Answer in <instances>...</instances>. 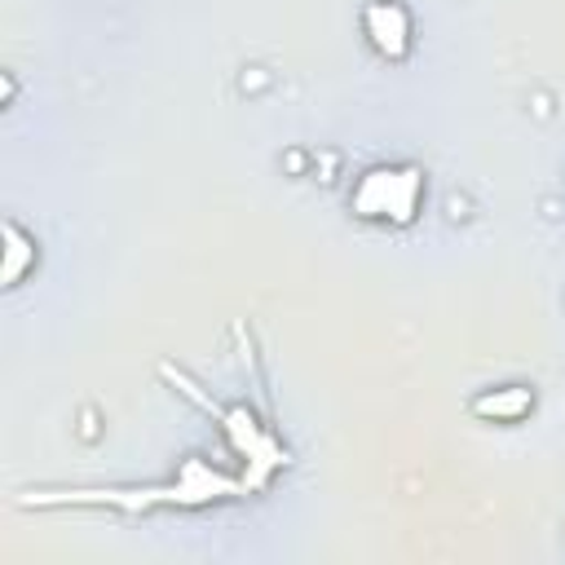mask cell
Instances as JSON below:
<instances>
[{"instance_id": "2", "label": "cell", "mask_w": 565, "mask_h": 565, "mask_svg": "<svg viewBox=\"0 0 565 565\" xmlns=\"http://www.w3.org/2000/svg\"><path fill=\"white\" fill-rule=\"evenodd\" d=\"M159 375L163 380H172L190 402H199L207 415H216L221 419V433L230 437V446L247 459V472H243V481H247V490H260V486H269V477L278 472V468H287V450L274 441V433L265 428V424H256V415L247 411V406H221V402H212L185 371H177L172 362H163L159 366Z\"/></svg>"}, {"instance_id": "5", "label": "cell", "mask_w": 565, "mask_h": 565, "mask_svg": "<svg viewBox=\"0 0 565 565\" xmlns=\"http://www.w3.org/2000/svg\"><path fill=\"white\" fill-rule=\"evenodd\" d=\"M468 411H472L477 419H486V424H521V419L534 411V388H525V384L486 388V393L472 397Z\"/></svg>"}, {"instance_id": "6", "label": "cell", "mask_w": 565, "mask_h": 565, "mask_svg": "<svg viewBox=\"0 0 565 565\" xmlns=\"http://www.w3.org/2000/svg\"><path fill=\"white\" fill-rule=\"evenodd\" d=\"M35 260H40L35 238L18 221H4V269H0L4 287H18L26 278V269H35Z\"/></svg>"}, {"instance_id": "3", "label": "cell", "mask_w": 565, "mask_h": 565, "mask_svg": "<svg viewBox=\"0 0 565 565\" xmlns=\"http://www.w3.org/2000/svg\"><path fill=\"white\" fill-rule=\"evenodd\" d=\"M424 194H428L424 168H415V163H375V168H366V172L353 181V190H349V212H353L358 221H375V225L406 230V225L419 221Z\"/></svg>"}, {"instance_id": "1", "label": "cell", "mask_w": 565, "mask_h": 565, "mask_svg": "<svg viewBox=\"0 0 565 565\" xmlns=\"http://www.w3.org/2000/svg\"><path fill=\"white\" fill-rule=\"evenodd\" d=\"M247 490L243 477H230L221 468H207L199 455H190L181 463V477H172L168 486H146V490H40L26 494V508H57V503H75V508H119V512H150V508H203L216 499H230Z\"/></svg>"}, {"instance_id": "4", "label": "cell", "mask_w": 565, "mask_h": 565, "mask_svg": "<svg viewBox=\"0 0 565 565\" xmlns=\"http://www.w3.org/2000/svg\"><path fill=\"white\" fill-rule=\"evenodd\" d=\"M362 35L388 62H406L415 49V22L402 0H366L362 4Z\"/></svg>"}]
</instances>
